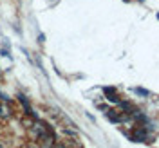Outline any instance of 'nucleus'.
Returning a JSON list of instances; mask_svg holds the SVG:
<instances>
[{
  "label": "nucleus",
  "instance_id": "6",
  "mask_svg": "<svg viewBox=\"0 0 159 148\" xmlns=\"http://www.w3.org/2000/svg\"><path fill=\"white\" fill-rule=\"evenodd\" d=\"M0 148H6V146H4V143H2V141H0Z\"/></svg>",
  "mask_w": 159,
  "mask_h": 148
},
{
  "label": "nucleus",
  "instance_id": "5",
  "mask_svg": "<svg viewBox=\"0 0 159 148\" xmlns=\"http://www.w3.org/2000/svg\"><path fill=\"white\" fill-rule=\"evenodd\" d=\"M132 92H136V94H139V96H145V98L148 96V90H145V89H138V87H136V89H132Z\"/></svg>",
  "mask_w": 159,
  "mask_h": 148
},
{
  "label": "nucleus",
  "instance_id": "1",
  "mask_svg": "<svg viewBox=\"0 0 159 148\" xmlns=\"http://www.w3.org/2000/svg\"><path fill=\"white\" fill-rule=\"evenodd\" d=\"M130 139L134 141V143H150V134L147 132V128L143 127V128H136L132 134H130Z\"/></svg>",
  "mask_w": 159,
  "mask_h": 148
},
{
  "label": "nucleus",
  "instance_id": "2",
  "mask_svg": "<svg viewBox=\"0 0 159 148\" xmlns=\"http://www.w3.org/2000/svg\"><path fill=\"white\" fill-rule=\"evenodd\" d=\"M13 116V109L7 101H0V119H9Z\"/></svg>",
  "mask_w": 159,
  "mask_h": 148
},
{
  "label": "nucleus",
  "instance_id": "3",
  "mask_svg": "<svg viewBox=\"0 0 159 148\" xmlns=\"http://www.w3.org/2000/svg\"><path fill=\"white\" fill-rule=\"evenodd\" d=\"M103 92L107 94V99H109V101H112V103H116V105H118L119 98L116 96V89H114V87H105Z\"/></svg>",
  "mask_w": 159,
  "mask_h": 148
},
{
  "label": "nucleus",
  "instance_id": "4",
  "mask_svg": "<svg viewBox=\"0 0 159 148\" xmlns=\"http://www.w3.org/2000/svg\"><path fill=\"white\" fill-rule=\"evenodd\" d=\"M118 107H119L121 110H127L129 114L132 112V110H134V107H132V103H129V101H121V99L118 101Z\"/></svg>",
  "mask_w": 159,
  "mask_h": 148
}]
</instances>
